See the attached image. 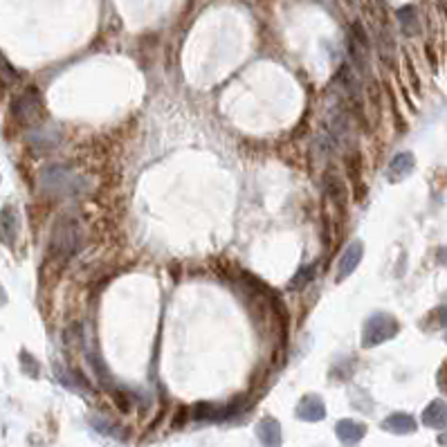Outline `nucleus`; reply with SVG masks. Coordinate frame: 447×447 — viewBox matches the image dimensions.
<instances>
[{"mask_svg":"<svg viewBox=\"0 0 447 447\" xmlns=\"http://www.w3.org/2000/svg\"><path fill=\"white\" fill-rule=\"evenodd\" d=\"M382 429H384V432L398 434V436L411 434V432H416V420L411 418L409 414H391L389 418H384Z\"/></svg>","mask_w":447,"mask_h":447,"instance_id":"nucleus-10","label":"nucleus"},{"mask_svg":"<svg viewBox=\"0 0 447 447\" xmlns=\"http://www.w3.org/2000/svg\"><path fill=\"white\" fill-rule=\"evenodd\" d=\"M312 272H315V268H312V266H310V268H301L299 272H297V277L290 281V288H292V290H297V288H304L306 284H308L310 279H312Z\"/></svg>","mask_w":447,"mask_h":447,"instance_id":"nucleus-13","label":"nucleus"},{"mask_svg":"<svg viewBox=\"0 0 447 447\" xmlns=\"http://www.w3.org/2000/svg\"><path fill=\"white\" fill-rule=\"evenodd\" d=\"M14 112L19 115L21 121H25V124H30V121H37L41 117V99H39V95L34 92V90H28L19 101H16Z\"/></svg>","mask_w":447,"mask_h":447,"instance_id":"nucleus-5","label":"nucleus"},{"mask_svg":"<svg viewBox=\"0 0 447 447\" xmlns=\"http://www.w3.org/2000/svg\"><path fill=\"white\" fill-rule=\"evenodd\" d=\"M362 254H364V245L362 241H353L348 245V248L344 250V254H341V259H339V266H337V281H341V279H346L353 275V270L360 266V261H362Z\"/></svg>","mask_w":447,"mask_h":447,"instance_id":"nucleus-4","label":"nucleus"},{"mask_svg":"<svg viewBox=\"0 0 447 447\" xmlns=\"http://www.w3.org/2000/svg\"><path fill=\"white\" fill-rule=\"evenodd\" d=\"M7 301V295H5V290H3V286H0V306H3Z\"/></svg>","mask_w":447,"mask_h":447,"instance_id":"nucleus-14","label":"nucleus"},{"mask_svg":"<svg viewBox=\"0 0 447 447\" xmlns=\"http://www.w3.org/2000/svg\"><path fill=\"white\" fill-rule=\"evenodd\" d=\"M326 416V407L319 396H304L301 402L297 405V418L308 420V423H317Z\"/></svg>","mask_w":447,"mask_h":447,"instance_id":"nucleus-7","label":"nucleus"},{"mask_svg":"<svg viewBox=\"0 0 447 447\" xmlns=\"http://www.w3.org/2000/svg\"><path fill=\"white\" fill-rule=\"evenodd\" d=\"M414 166H416L414 155H411V153H398V155L389 162L387 178H389L391 182L405 180L407 175H411V171H414Z\"/></svg>","mask_w":447,"mask_h":447,"instance_id":"nucleus-9","label":"nucleus"},{"mask_svg":"<svg viewBox=\"0 0 447 447\" xmlns=\"http://www.w3.org/2000/svg\"><path fill=\"white\" fill-rule=\"evenodd\" d=\"M335 434H337V438L344 445H355V443H360L362 438H364V434H366V425L364 423H355V420H348V418H344V420H339V423L335 425Z\"/></svg>","mask_w":447,"mask_h":447,"instance_id":"nucleus-6","label":"nucleus"},{"mask_svg":"<svg viewBox=\"0 0 447 447\" xmlns=\"http://www.w3.org/2000/svg\"><path fill=\"white\" fill-rule=\"evenodd\" d=\"M400 330V324L398 319H393L391 315L387 312H378L373 317L366 319L364 324V330H362V346L364 348H373L387 341L391 337H396Z\"/></svg>","mask_w":447,"mask_h":447,"instance_id":"nucleus-1","label":"nucleus"},{"mask_svg":"<svg viewBox=\"0 0 447 447\" xmlns=\"http://www.w3.org/2000/svg\"><path fill=\"white\" fill-rule=\"evenodd\" d=\"M14 239H16V214L12 207H5L0 212V241L12 245Z\"/></svg>","mask_w":447,"mask_h":447,"instance_id":"nucleus-12","label":"nucleus"},{"mask_svg":"<svg viewBox=\"0 0 447 447\" xmlns=\"http://www.w3.org/2000/svg\"><path fill=\"white\" fill-rule=\"evenodd\" d=\"M43 187L54 191V194H59V196H63V194L74 196L86 185L74 171H68V169H63V166H52V169L43 173Z\"/></svg>","mask_w":447,"mask_h":447,"instance_id":"nucleus-2","label":"nucleus"},{"mask_svg":"<svg viewBox=\"0 0 447 447\" xmlns=\"http://www.w3.org/2000/svg\"><path fill=\"white\" fill-rule=\"evenodd\" d=\"M77 248H79L77 225L72 221L61 223L54 230V236H52V254H59V259H68L77 252Z\"/></svg>","mask_w":447,"mask_h":447,"instance_id":"nucleus-3","label":"nucleus"},{"mask_svg":"<svg viewBox=\"0 0 447 447\" xmlns=\"http://www.w3.org/2000/svg\"><path fill=\"white\" fill-rule=\"evenodd\" d=\"M257 436L263 447H281V425L275 418H263L257 425Z\"/></svg>","mask_w":447,"mask_h":447,"instance_id":"nucleus-8","label":"nucleus"},{"mask_svg":"<svg viewBox=\"0 0 447 447\" xmlns=\"http://www.w3.org/2000/svg\"><path fill=\"white\" fill-rule=\"evenodd\" d=\"M445 402L443 400H434L432 405H429L425 411H423V423L427 427H434V429H443L445 427Z\"/></svg>","mask_w":447,"mask_h":447,"instance_id":"nucleus-11","label":"nucleus"}]
</instances>
